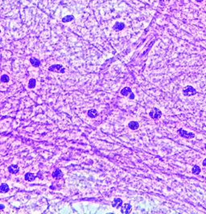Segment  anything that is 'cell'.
Segmentation results:
<instances>
[{
    "label": "cell",
    "mask_w": 206,
    "mask_h": 214,
    "mask_svg": "<svg viewBox=\"0 0 206 214\" xmlns=\"http://www.w3.org/2000/svg\"><path fill=\"white\" fill-rule=\"evenodd\" d=\"M197 93L196 90L195 88H193L192 86H187L186 88L183 89V94H184L185 96H192V95H194Z\"/></svg>",
    "instance_id": "cell-1"
},
{
    "label": "cell",
    "mask_w": 206,
    "mask_h": 214,
    "mask_svg": "<svg viewBox=\"0 0 206 214\" xmlns=\"http://www.w3.org/2000/svg\"><path fill=\"white\" fill-rule=\"evenodd\" d=\"M149 115H150L152 119H159V118L161 117L162 112L158 108H153L149 112Z\"/></svg>",
    "instance_id": "cell-2"
},
{
    "label": "cell",
    "mask_w": 206,
    "mask_h": 214,
    "mask_svg": "<svg viewBox=\"0 0 206 214\" xmlns=\"http://www.w3.org/2000/svg\"><path fill=\"white\" fill-rule=\"evenodd\" d=\"M178 133L180 136L187 138V139H192V138H194V136H195V135L193 132H188L187 131H184V129H179Z\"/></svg>",
    "instance_id": "cell-3"
},
{
    "label": "cell",
    "mask_w": 206,
    "mask_h": 214,
    "mask_svg": "<svg viewBox=\"0 0 206 214\" xmlns=\"http://www.w3.org/2000/svg\"><path fill=\"white\" fill-rule=\"evenodd\" d=\"M48 70L50 71H53V72H59V73H64V68L62 65L60 64H55V65L51 66Z\"/></svg>",
    "instance_id": "cell-4"
},
{
    "label": "cell",
    "mask_w": 206,
    "mask_h": 214,
    "mask_svg": "<svg viewBox=\"0 0 206 214\" xmlns=\"http://www.w3.org/2000/svg\"><path fill=\"white\" fill-rule=\"evenodd\" d=\"M122 209H121V212H122V213H126V214H128L129 213H131V204H124L123 205H122Z\"/></svg>",
    "instance_id": "cell-5"
},
{
    "label": "cell",
    "mask_w": 206,
    "mask_h": 214,
    "mask_svg": "<svg viewBox=\"0 0 206 214\" xmlns=\"http://www.w3.org/2000/svg\"><path fill=\"white\" fill-rule=\"evenodd\" d=\"M125 28V24L122 22H117L114 26V30L117 31H120L123 30Z\"/></svg>",
    "instance_id": "cell-6"
},
{
    "label": "cell",
    "mask_w": 206,
    "mask_h": 214,
    "mask_svg": "<svg viewBox=\"0 0 206 214\" xmlns=\"http://www.w3.org/2000/svg\"><path fill=\"white\" fill-rule=\"evenodd\" d=\"M122 205V200L120 198H115L112 202V206L116 207V208H120Z\"/></svg>",
    "instance_id": "cell-7"
},
{
    "label": "cell",
    "mask_w": 206,
    "mask_h": 214,
    "mask_svg": "<svg viewBox=\"0 0 206 214\" xmlns=\"http://www.w3.org/2000/svg\"><path fill=\"white\" fill-rule=\"evenodd\" d=\"M8 171L10 172L11 173H13V174H15L17 173H19V168L18 167V165L16 164H12L8 167Z\"/></svg>",
    "instance_id": "cell-8"
},
{
    "label": "cell",
    "mask_w": 206,
    "mask_h": 214,
    "mask_svg": "<svg viewBox=\"0 0 206 214\" xmlns=\"http://www.w3.org/2000/svg\"><path fill=\"white\" fill-rule=\"evenodd\" d=\"M63 176V173L60 169H56L52 173V177L55 179H61Z\"/></svg>",
    "instance_id": "cell-9"
},
{
    "label": "cell",
    "mask_w": 206,
    "mask_h": 214,
    "mask_svg": "<svg viewBox=\"0 0 206 214\" xmlns=\"http://www.w3.org/2000/svg\"><path fill=\"white\" fill-rule=\"evenodd\" d=\"M128 127L131 129H132V130H135V129L139 128V123L136 122V121H131V122L129 123Z\"/></svg>",
    "instance_id": "cell-10"
},
{
    "label": "cell",
    "mask_w": 206,
    "mask_h": 214,
    "mask_svg": "<svg viewBox=\"0 0 206 214\" xmlns=\"http://www.w3.org/2000/svg\"><path fill=\"white\" fill-rule=\"evenodd\" d=\"M35 179H36V176L32 173H26V175H25V180L27 181H35Z\"/></svg>",
    "instance_id": "cell-11"
},
{
    "label": "cell",
    "mask_w": 206,
    "mask_h": 214,
    "mask_svg": "<svg viewBox=\"0 0 206 214\" xmlns=\"http://www.w3.org/2000/svg\"><path fill=\"white\" fill-rule=\"evenodd\" d=\"M97 115L98 114H97V110H95V109H90V110H89V111H88V116L90 117V118H92V119L97 117Z\"/></svg>",
    "instance_id": "cell-12"
},
{
    "label": "cell",
    "mask_w": 206,
    "mask_h": 214,
    "mask_svg": "<svg viewBox=\"0 0 206 214\" xmlns=\"http://www.w3.org/2000/svg\"><path fill=\"white\" fill-rule=\"evenodd\" d=\"M30 62H31V63L32 64V66L35 67H39V65H40V61H39V60H37V59H36V58H31L30 59Z\"/></svg>",
    "instance_id": "cell-13"
},
{
    "label": "cell",
    "mask_w": 206,
    "mask_h": 214,
    "mask_svg": "<svg viewBox=\"0 0 206 214\" xmlns=\"http://www.w3.org/2000/svg\"><path fill=\"white\" fill-rule=\"evenodd\" d=\"M8 191H9V186L7 184H2L1 187H0V192L4 193L8 192Z\"/></svg>",
    "instance_id": "cell-14"
},
{
    "label": "cell",
    "mask_w": 206,
    "mask_h": 214,
    "mask_svg": "<svg viewBox=\"0 0 206 214\" xmlns=\"http://www.w3.org/2000/svg\"><path fill=\"white\" fill-rule=\"evenodd\" d=\"M192 172H193V173L194 174V175H198V174H200V173H201V168H200L199 166L194 165L193 167V170H192Z\"/></svg>",
    "instance_id": "cell-15"
},
{
    "label": "cell",
    "mask_w": 206,
    "mask_h": 214,
    "mask_svg": "<svg viewBox=\"0 0 206 214\" xmlns=\"http://www.w3.org/2000/svg\"><path fill=\"white\" fill-rule=\"evenodd\" d=\"M121 93H122V95H125V96H126V95H128L130 93H131V89L130 88H123L122 91H121Z\"/></svg>",
    "instance_id": "cell-16"
},
{
    "label": "cell",
    "mask_w": 206,
    "mask_h": 214,
    "mask_svg": "<svg viewBox=\"0 0 206 214\" xmlns=\"http://www.w3.org/2000/svg\"><path fill=\"white\" fill-rule=\"evenodd\" d=\"M74 19V17H73V15H67L65 17H64L63 19H62V22H70Z\"/></svg>",
    "instance_id": "cell-17"
},
{
    "label": "cell",
    "mask_w": 206,
    "mask_h": 214,
    "mask_svg": "<svg viewBox=\"0 0 206 214\" xmlns=\"http://www.w3.org/2000/svg\"><path fill=\"white\" fill-rule=\"evenodd\" d=\"M36 80L32 79V80H30L29 83H28V88H34L36 87Z\"/></svg>",
    "instance_id": "cell-18"
},
{
    "label": "cell",
    "mask_w": 206,
    "mask_h": 214,
    "mask_svg": "<svg viewBox=\"0 0 206 214\" xmlns=\"http://www.w3.org/2000/svg\"><path fill=\"white\" fill-rule=\"evenodd\" d=\"M1 81L2 83H7L9 81V76L7 75H2L1 76Z\"/></svg>",
    "instance_id": "cell-19"
},
{
    "label": "cell",
    "mask_w": 206,
    "mask_h": 214,
    "mask_svg": "<svg viewBox=\"0 0 206 214\" xmlns=\"http://www.w3.org/2000/svg\"><path fill=\"white\" fill-rule=\"evenodd\" d=\"M203 165L204 166H206V159L204 160V161H203Z\"/></svg>",
    "instance_id": "cell-20"
},
{
    "label": "cell",
    "mask_w": 206,
    "mask_h": 214,
    "mask_svg": "<svg viewBox=\"0 0 206 214\" xmlns=\"http://www.w3.org/2000/svg\"><path fill=\"white\" fill-rule=\"evenodd\" d=\"M0 207H1V209H3L4 206H3V204H1V205H0Z\"/></svg>",
    "instance_id": "cell-21"
},
{
    "label": "cell",
    "mask_w": 206,
    "mask_h": 214,
    "mask_svg": "<svg viewBox=\"0 0 206 214\" xmlns=\"http://www.w3.org/2000/svg\"><path fill=\"white\" fill-rule=\"evenodd\" d=\"M205 149H206V144H205Z\"/></svg>",
    "instance_id": "cell-22"
}]
</instances>
